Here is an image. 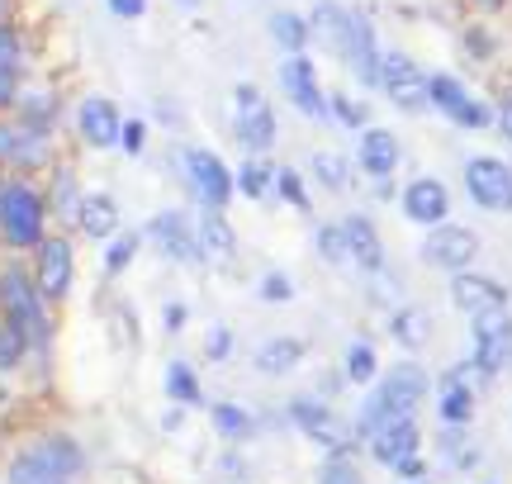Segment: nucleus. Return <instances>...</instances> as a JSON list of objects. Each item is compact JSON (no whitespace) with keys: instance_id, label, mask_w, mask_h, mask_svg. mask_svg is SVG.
<instances>
[{"instance_id":"864d4df0","label":"nucleus","mask_w":512,"mask_h":484,"mask_svg":"<svg viewBox=\"0 0 512 484\" xmlns=\"http://www.w3.org/2000/svg\"><path fill=\"white\" fill-rule=\"evenodd\" d=\"M479 5H498V0H479Z\"/></svg>"},{"instance_id":"9d476101","label":"nucleus","mask_w":512,"mask_h":484,"mask_svg":"<svg viewBox=\"0 0 512 484\" xmlns=\"http://www.w3.org/2000/svg\"><path fill=\"white\" fill-rule=\"evenodd\" d=\"M337 53L347 57V67L356 72L361 86H380V53H375V24L366 10H351L347 15V38Z\"/></svg>"},{"instance_id":"c756f323","label":"nucleus","mask_w":512,"mask_h":484,"mask_svg":"<svg viewBox=\"0 0 512 484\" xmlns=\"http://www.w3.org/2000/svg\"><path fill=\"white\" fill-rule=\"evenodd\" d=\"M394 337H399L403 347H422V342L432 337V318H427V309H399V318H394Z\"/></svg>"},{"instance_id":"6ab92c4d","label":"nucleus","mask_w":512,"mask_h":484,"mask_svg":"<svg viewBox=\"0 0 512 484\" xmlns=\"http://www.w3.org/2000/svg\"><path fill=\"white\" fill-rule=\"evenodd\" d=\"M446 209H451V195L432 176H422V181H413V186L403 190V214L413 224H432V228L446 224Z\"/></svg>"},{"instance_id":"7ed1b4c3","label":"nucleus","mask_w":512,"mask_h":484,"mask_svg":"<svg viewBox=\"0 0 512 484\" xmlns=\"http://www.w3.org/2000/svg\"><path fill=\"white\" fill-rule=\"evenodd\" d=\"M76 475H81V451L67 437L34 442L10 461V484H76Z\"/></svg>"},{"instance_id":"a18cd8bd","label":"nucleus","mask_w":512,"mask_h":484,"mask_svg":"<svg viewBox=\"0 0 512 484\" xmlns=\"http://www.w3.org/2000/svg\"><path fill=\"white\" fill-rule=\"evenodd\" d=\"M328 114H337V119H347V124H356V129L366 124V114H361V105H351V100H342V95H337V100L328 105Z\"/></svg>"},{"instance_id":"393cba45","label":"nucleus","mask_w":512,"mask_h":484,"mask_svg":"<svg viewBox=\"0 0 512 484\" xmlns=\"http://www.w3.org/2000/svg\"><path fill=\"white\" fill-rule=\"evenodd\" d=\"M299 361H304V342H299V337H271V342H261V352H256V371L285 375V371H294Z\"/></svg>"},{"instance_id":"39448f33","label":"nucleus","mask_w":512,"mask_h":484,"mask_svg":"<svg viewBox=\"0 0 512 484\" xmlns=\"http://www.w3.org/2000/svg\"><path fill=\"white\" fill-rule=\"evenodd\" d=\"M233 110H238V119H233V133H238V143L252 157H261V152L275 148V138H280V129H275V110L266 105V95L256 91L252 81H242L238 91H233Z\"/></svg>"},{"instance_id":"ea45409f","label":"nucleus","mask_w":512,"mask_h":484,"mask_svg":"<svg viewBox=\"0 0 512 484\" xmlns=\"http://www.w3.org/2000/svg\"><path fill=\"white\" fill-rule=\"evenodd\" d=\"M119 143H124V152H133V157H138V152L147 148V124H143V119H124V129H119Z\"/></svg>"},{"instance_id":"f704fd0d","label":"nucleus","mask_w":512,"mask_h":484,"mask_svg":"<svg viewBox=\"0 0 512 484\" xmlns=\"http://www.w3.org/2000/svg\"><path fill=\"white\" fill-rule=\"evenodd\" d=\"M347 375L356 385H366L370 375H375V347L370 342H351L347 347Z\"/></svg>"},{"instance_id":"9b49d317","label":"nucleus","mask_w":512,"mask_h":484,"mask_svg":"<svg viewBox=\"0 0 512 484\" xmlns=\"http://www.w3.org/2000/svg\"><path fill=\"white\" fill-rule=\"evenodd\" d=\"M470 333H475V361L484 371H503L512 356V318L508 309H484L475 314L470 323Z\"/></svg>"},{"instance_id":"f03ea898","label":"nucleus","mask_w":512,"mask_h":484,"mask_svg":"<svg viewBox=\"0 0 512 484\" xmlns=\"http://www.w3.org/2000/svg\"><path fill=\"white\" fill-rule=\"evenodd\" d=\"M43 219H48V205L29 181H0V238L10 247H38L43 242Z\"/></svg>"},{"instance_id":"58836bf2","label":"nucleus","mask_w":512,"mask_h":484,"mask_svg":"<svg viewBox=\"0 0 512 484\" xmlns=\"http://www.w3.org/2000/svg\"><path fill=\"white\" fill-rule=\"evenodd\" d=\"M275 190H280L294 209H304V214H309V195H304V181H299L294 171H275Z\"/></svg>"},{"instance_id":"de8ad7c7","label":"nucleus","mask_w":512,"mask_h":484,"mask_svg":"<svg viewBox=\"0 0 512 484\" xmlns=\"http://www.w3.org/2000/svg\"><path fill=\"white\" fill-rule=\"evenodd\" d=\"M185 328V304H166V333H181Z\"/></svg>"},{"instance_id":"3c124183","label":"nucleus","mask_w":512,"mask_h":484,"mask_svg":"<svg viewBox=\"0 0 512 484\" xmlns=\"http://www.w3.org/2000/svg\"><path fill=\"white\" fill-rule=\"evenodd\" d=\"M0 24H10V0H0Z\"/></svg>"},{"instance_id":"dca6fc26","label":"nucleus","mask_w":512,"mask_h":484,"mask_svg":"<svg viewBox=\"0 0 512 484\" xmlns=\"http://www.w3.org/2000/svg\"><path fill=\"white\" fill-rule=\"evenodd\" d=\"M147 238L162 247L171 261H200V242H195V228H190V219L185 214H176V209H166V214H157L152 224H147Z\"/></svg>"},{"instance_id":"e433bc0d","label":"nucleus","mask_w":512,"mask_h":484,"mask_svg":"<svg viewBox=\"0 0 512 484\" xmlns=\"http://www.w3.org/2000/svg\"><path fill=\"white\" fill-rule=\"evenodd\" d=\"M318 252H323V261H351L347 257V238H342V224H323L318 228Z\"/></svg>"},{"instance_id":"4be33fe9","label":"nucleus","mask_w":512,"mask_h":484,"mask_svg":"<svg viewBox=\"0 0 512 484\" xmlns=\"http://www.w3.org/2000/svg\"><path fill=\"white\" fill-rule=\"evenodd\" d=\"M76 224L81 233L95 242H105L119 233V205H114L110 195H81V205H76Z\"/></svg>"},{"instance_id":"49530a36","label":"nucleus","mask_w":512,"mask_h":484,"mask_svg":"<svg viewBox=\"0 0 512 484\" xmlns=\"http://www.w3.org/2000/svg\"><path fill=\"white\" fill-rule=\"evenodd\" d=\"M110 10L119 19H143L147 15V0H110Z\"/></svg>"},{"instance_id":"a19ab883","label":"nucleus","mask_w":512,"mask_h":484,"mask_svg":"<svg viewBox=\"0 0 512 484\" xmlns=\"http://www.w3.org/2000/svg\"><path fill=\"white\" fill-rule=\"evenodd\" d=\"M261 295L271 299V304H285V299L294 295V285H290V276H280V271H271V276L261 280Z\"/></svg>"},{"instance_id":"423d86ee","label":"nucleus","mask_w":512,"mask_h":484,"mask_svg":"<svg viewBox=\"0 0 512 484\" xmlns=\"http://www.w3.org/2000/svg\"><path fill=\"white\" fill-rule=\"evenodd\" d=\"M53 152V129L38 119H0V167H38Z\"/></svg>"},{"instance_id":"c9c22d12","label":"nucleus","mask_w":512,"mask_h":484,"mask_svg":"<svg viewBox=\"0 0 512 484\" xmlns=\"http://www.w3.org/2000/svg\"><path fill=\"white\" fill-rule=\"evenodd\" d=\"M138 247H143V238H138V233H124V238H114L110 252H105V271H110V276H119L128 261L138 257Z\"/></svg>"},{"instance_id":"4468645a","label":"nucleus","mask_w":512,"mask_h":484,"mask_svg":"<svg viewBox=\"0 0 512 484\" xmlns=\"http://www.w3.org/2000/svg\"><path fill=\"white\" fill-rule=\"evenodd\" d=\"M119 129H124V114H119L114 100L86 95L76 105V133H81V143H91V148H119Z\"/></svg>"},{"instance_id":"0eeeda50","label":"nucleus","mask_w":512,"mask_h":484,"mask_svg":"<svg viewBox=\"0 0 512 484\" xmlns=\"http://www.w3.org/2000/svg\"><path fill=\"white\" fill-rule=\"evenodd\" d=\"M185 176H190V190L200 195L204 209H228V200H233V171L223 167L219 152L209 148H185Z\"/></svg>"},{"instance_id":"f3484780","label":"nucleus","mask_w":512,"mask_h":484,"mask_svg":"<svg viewBox=\"0 0 512 484\" xmlns=\"http://www.w3.org/2000/svg\"><path fill=\"white\" fill-rule=\"evenodd\" d=\"M479 252V238L470 233V228H460V224H437V233L422 242V257L432 261V266H465V261Z\"/></svg>"},{"instance_id":"a211bd4d","label":"nucleus","mask_w":512,"mask_h":484,"mask_svg":"<svg viewBox=\"0 0 512 484\" xmlns=\"http://www.w3.org/2000/svg\"><path fill=\"white\" fill-rule=\"evenodd\" d=\"M370 451L380 456L384 466H399L408 456H418V423L413 418H389L370 432Z\"/></svg>"},{"instance_id":"bb28decb","label":"nucleus","mask_w":512,"mask_h":484,"mask_svg":"<svg viewBox=\"0 0 512 484\" xmlns=\"http://www.w3.org/2000/svg\"><path fill=\"white\" fill-rule=\"evenodd\" d=\"M309 34L313 29H309V19L304 15H294V10H275L271 15V38L285 48V57L304 53V48H309Z\"/></svg>"},{"instance_id":"f257e3e1","label":"nucleus","mask_w":512,"mask_h":484,"mask_svg":"<svg viewBox=\"0 0 512 484\" xmlns=\"http://www.w3.org/2000/svg\"><path fill=\"white\" fill-rule=\"evenodd\" d=\"M422 394H427V375H422V366H399V371H389L380 380V390L366 399V409H361V418H356V428H361V437H370V432L380 428V423H389V418H413V409L422 404Z\"/></svg>"},{"instance_id":"7c9ffc66","label":"nucleus","mask_w":512,"mask_h":484,"mask_svg":"<svg viewBox=\"0 0 512 484\" xmlns=\"http://www.w3.org/2000/svg\"><path fill=\"white\" fill-rule=\"evenodd\" d=\"M166 394H171L176 404H200V380H195V371H190L185 361H171V366H166Z\"/></svg>"},{"instance_id":"ddd939ff","label":"nucleus","mask_w":512,"mask_h":484,"mask_svg":"<svg viewBox=\"0 0 512 484\" xmlns=\"http://www.w3.org/2000/svg\"><path fill=\"white\" fill-rule=\"evenodd\" d=\"M72 276H76V257H72V242L67 238H43L38 242V295L43 299H62L72 290Z\"/></svg>"},{"instance_id":"79ce46f5","label":"nucleus","mask_w":512,"mask_h":484,"mask_svg":"<svg viewBox=\"0 0 512 484\" xmlns=\"http://www.w3.org/2000/svg\"><path fill=\"white\" fill-rule=\"evenodd\" d=\"M318 484H361V475H356V466H347V461H332Z\"/></svg>"},{"instance_id":"c03bdc74","label":"nucleus","mask_w":512,"mask_h":484,"mask_svg":"<svg viewBox=\"0 0 512 484\" xmlns=\"http://www.w3.org/2000/svg\"><path fill=\"white\" fill-rule=\"evenodd\" d=\"M228 352H233V333H228V328H214V333H209V361H228Z\"/></svg>"},{"instance_id":"37998d69","label":"nucleus","mask_w":512,"mask_h":484,"mask_svg":"<svg viewBox=\"0 0 512 484\" xmlns=\"http://www.w3.org/2000/svg\"><path fill=\"white\" fill-rule=\"evenodd\" d=\"M19 76H24V72H10V67H0V110L19 100Z\"/></svg>"},{"instance_id":"b1692460","label":"nucleus","mask_w":512,"mask_h":484,"mask_svg":"<svg viewBox=\"0 0 512 484\" xmlns=\"http://www.w3.org/2000/svg\"><path fill=\"white\" fill-rule=\"evenodd\" d=\"M342 238H347V257L351 261H361L366 271H380L384 247H380V233H375V224H370L366 214H351L347 224H342Z\"/></svg>"},{"instance_id":"5701e85b","label":"nucleus","mask_w":512,"mask_h":484,"mask_svg":"<svg viewBox=\"0 0 512 484\" xmlns=\"http://www.w3.org/2000/svg\"><path fill=\"white\" fill-rule=\"evenodd\" d=\"M195 242H200V257H214V261H233L238 257V233L228 228L219 209H204L200 228H195Z\"/></svg>"},{"instance_id":"72a5a7b5","label":"nucleus","mask_w":512,"mask_h":484,"mask_svg":"<svg viewBox=\"0 0 512 484\" xmlns=\"http://www.w3.org/2000/svg\"><path fill=\"white\" fill-rule=\"evenodd\" d=\"M313 176L328 190H342L347 186V162H342L337 152H313Z\"/></svg>"},{"instance_id":"8fccbe9b","label":"nucleus","mask_w":512,"mask_h":484,"mask_svg":"<svg viewBox=\"0 0 512 484\" xmlns=\"http://www.w3.org/2000/svg\"><path fill=\"white\" fill-rule=\"evenodd\" d=\"M498 129L512 138V100H503V110H498Z\"/></svg>"},{"instance_id":"1a4fd4ad","label":"nucleus","mask_w":512,"mask_h":484,"mask_svg":"<svg viewBox=\"0 0 512 484\" xmlns=\"http://www.w3.org/2000/svg\"><path fill=\"white\" fill-rule=\"evenodd\" d=\"M280 86L290 95V105L299 114H309V119H328V95L318 86V72H313V62L304 53H290L280 62Z\"/></svg>"},{"instance_id":"412c9836","label":"nucleus","mask_w":512,"mask_h":484,"mask_svg":"<svg viewBox=\"0 0 512 484\" xmlns=\"http://www.w3.org/2000/svg\"><path fill=\"white\" fill-rule=\"evenodd\" d=\"M451 295L465 314H484V309H508V290L489 276H456L451 280Z\"/></svg>"},{"instance_id":"cd10ccee","label":"nucleus","mask_w":512,"mask_h":484,"mask_svg":"<svg viewBox=\"0 0 512 484\" xmlns=\"http://www.w3.org/2000/svg\"><path fill=\"white\" fill-rule=\"evenodd\" d=\"M214 432H219L223 442H247L256 432L252 413L238 409V404H214Z\"/></svg>"},{"instance_id":"4c0bfd02","label":"nucleus","mask_w":512,"mask_h":484,"mask_svg":"<svg viewBox=\"0 0 512 484\" xmlns=\"http://www.w3.org/2000/svg\"><path fill=\"white\" fill-rule=\"evenodd\" d=\"M0 67L24 72V38H19L10 24H0Z\"/></svg>"},{"instance_id":"c85d7f7f","label":"nucleus","mask_w":512,"mask_h":484,"mask_svg":"<svg viewBox=\"0 0 512 484\" xmlns=\"http://www.w3.org/2000/svg\"><path fill=\"white\" fill-rule=\"evenodd\" d=\"M275 186V167H266L261 157H252V162H242L238 176H233V190H242L247 200H266V190Z\"/></svg>"},{"instance_id":"473e14b6","label":"nucleus","mask_w":512,"mask_h":484,"mask_svg":"<svg viewBox=\"0 0 512 484\" xmlns=\"http://www.w3.org/2000/svg\"><path fill=\"white\" fill-rule=\"evenodd\" d=\"M24 352H29V337L19 333L15 323H5V318H0V371H15Z\"/></svg>"},{"instance_id":"2eb2a0df","label":"nucleus","mask_w":512,"mask_h":484,"mask_svg":"<svg viewBox=\"0 0 512 484\" xmlns=\"http://www.w3.org/2000/svg\"><path fill=\"white\" fill-rule=\"evenodd\" d=\"M427 105H437L441 114H451L465 129H484V124H489V110L465 95V86H460L456 76H432V81H427Z\"/></svg>"},{"instance_id":"20e7f679","label":"nucleus","mask_w":512,"mask_h":484,"mask_svg":"<svg viewBox=\"0 0 512 484\" xmlns=\"http://www.w3.org/2000/svg\"><path fill=\"white\" fill-rule=\"evenodd\" d=\"M0 309H5V323H15L19 333L29 337V347H43L48 342V309H43V295H38L34 276L24 271H0Z\"/></svg>"},{"instance_id":"6e6552de","label":"nucleus","mask_w":512,"mask_h":484,"mask_svg":"<svg viewBox=\"0 0 512 484\" xmlns=\"http://www.w3.org/2000/svg\"><path fill=\"white\" fill-rule=\"evenodd\" d=\"M465 190H470V200L479 209H494V214L512 209V171L498 157H475L465 167Z\"/></svg>"},{"instance_id":"a878e982","label":"nucleus","mask_w":512,"mask_h":484,"mask_svg":"<svg viewBox=\"0 0 512 484\" xmlns=\"http://www.w3.org/2000/svg\"><path fill=\"white\" fill-rule=\"evenodd\" d=\"M294 423L309 432L313 442H328V447H337V442H342V423H337L323 404H294Z\"/></svg>"},{"instance_id":"2f4dec72","label":"nucleus","mask_w":512,"mask_h":484,"mask_svg":"<svg viewBox=\"0 0 512 484\" xmlns=\"http://www.w3.org/2000/svg\"><path fill=\"white\" fill-rule=\"evenodd\" d=\"M470 409H475V399L441 375V418H446V423H465V418H470Z\"/></svg>"},{"instance_id":"603ef678","label":"nucleus","mask_w":512,"mask_h":484,"mask_svg":"<svg viewBox=\"0 0 512 484\" xmlns=\"http://www.w3.org/2000/svg\"><path fill=\"white\" fill-rule=\"evenodd\" d=\"M176 5H185V10H195V5H200V0H176Z\"/></svg>"},{"instance_id":"09e8293b","label":"nucleus","mask_w":512,"mask_h":484,"mask_svg":"<svg viewBox=\"0 0 512 484\" xmlns=\"http://www.w3.org/2000/svg\"><path fill=\"white\" fill-rule=\"evenodd\" d=\"M394 470H399V475H408V480H418V475H422V461H418V456H408V461H399Z\"/></svg>"},{"instance_id":"f8f14e48","label":"nucleus","mask_w":512,"mask_h":484,"mask_svg":"<svg viewBox=\"0 0 512 484\" xmlns=\"http://www.w3.org/2000/svg\"><path fill=\"white\" fill-rule=\"evenodd\" d=\"M380 86L389 91V100L399 110H422L427 105V76L418 72V62L403 53H384L380 57Z\"/></svg>"},{"instance_id":"aec40b11","label":"nucleus","mask_w":512,"mask_h":484,"mask_svg":"<svg viewBox=\"0 0 512 484\" xmlns=\"http://www.w3.org/2000/svg\"><path fill=\"white\" fill-rule=\"evenodd\" d=\"M356 162H361V171L375 176V181L394 176V167H399V138L389 129H366L361 133V148H356Z\"/></svg>"}]
</instances>
